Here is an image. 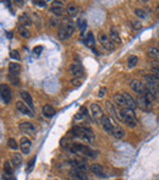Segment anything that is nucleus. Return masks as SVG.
<instances>
[{"label": "nucleus", "instance_id": "obj_47", "mask_svg": "<svg viewBox=\"0 0 159 180\" xmlns=\"http://www.w3.org/2000/svg\"><path fill=\"white\" fill-rule=\"evenodd\" d=\"M157 90H158V93H159V83L157 85Z\"/></svg>", "mask_w": 159, "mask_h": 180}, {"label": "nucleus", "instance_id": "obj_43", "mask_svg": "<svg viewBox=\"0 0 159 180\" xmlns=\"http://www.w3.org/2000/svg\"><path fill=\"white\" fill-rule=\"evenodd\" d=\"M34 161H36V158H33L32 161H29V163H28V167H27V172H31V169L33 168V166H34Z\"/></svg>", "mask_w": 159, "mask_h": 180}, {"label": "nucleus", "instance_id": "obj_13", "mask_svg": "<svg viewBox=\"0 0 159 180\" xmlns=\"http://www.w3.org/2000/svg\"><path fill=\"white\" fill-rule=\"evenodd\" d=\"M20 148L25 154H28L31 151V141L27 137H22L20 140Z\"/></svg>", "mask_w": 159, "mask_h": 180}, {"label": "nucleus", "instance_id": "obj_19", "mask_svg": "<svg viewBox=\"0 0 159 180\" xmlns=\"http://www.w3.org/2000/svg\"><path fill=\"white\" fill-rule=\"evenodd\" d=\"M70 72L75 77H80L82 74H83V69L80 64H72L71 68H70Z\"/></svg>", "mask_w": 159, "mask_h": 180}, {"label": "nucleus", "instance_id": "obj_15", "mask_svg": "<svg viewBox=\"0 0 159 180\" xmlns=\"http://www.w3.org/2000/svg\"><path fill=\"white\" fill-rule=\"evenodd\" d=\"M20 96L22 98V100L25 102V104H27L29 108L33 111V99L31 97V95H29L27 91H21L20 92Z\"/></svg>", "mask_w": 159, "mask_h": 180}, {"label": "nucleus", "instance_id": "obj_12", "mask_svg": "<svg viewBox=\"0 0 159 180\" xmlns=\"http://www.w3.org/2000/svg\"><path fill=\"white\" fill-rule=\"evenodd\" d=\"M20 130L25 134H33L36 131V126L32 124V123H28V121H25V123H21L20 124Z\"/></svg>", "mask_w": 159, "mask_h": 180}, {"label": "nucleus", "instance_id": "obj_29", "mask_svg": "<svg viewBox=\"0 0 159 180\" xmlns=\"http://www.w3.org/2000/svg\"><path fill=\"white\" fill-rule=\"evenodd\" d=\"M66 11H67V14L70 15V16H75V15H77V13H78V8L76 5H73V4H70V5H67Z\"/></svg>", "mask_w": 159, "mask_h": 180}, {"label": "nucleus", "instance_id": "obj_35", "mask_svg": "<svg viewBox=\"0 0 159 180\" xmlns=\"http://www.w3.org/2000/svg\"><path fill=\"white\" fill-rule=\"evenodd\" d=\"M77 25H78V28L81 29V32H83L87 27V22L85 18H80L78 21H77Z\"/></svg>", "mask_w": 159, "mask_h": 180}, {"label": "nucleus", "instance_id": "obj_41", "mask_svg": "<svg viewBox=\"0 0 159 180\" xmlns=\"http://www.w3.org/2000/svg\"><path fill=\"white\" fill-rule=\"evenodd\" d=\"M71 83H72L75 87H78L80 85H82V80H81V79H75V80H72Z\"/></svg>", "mask_w": 159, "mask_h": 180}, {"label": "nucleus", "instance_id": "obj_18", "mask_svg": "<svg viewBox=\"0 0 159 180\" xmlns=\"http://www.w3.org/2000/svg\"><path fill=\"white\" fill-rule=\"evenodd\" d=\"M70 175L76 180H88V177H87L86 173L81 172V170H77V169H72V172L70 173Z\"/></svg>", "mask_w": 159, "mask_h": 180}, {"label": "nucleus", "instance_id": "obj_25", "mask_svg": "<svg viewBox=\"0 0 159 180\" xmlns=\"http://www.w3.org/2000/svg\"><path fill=\"white\" fill-rule=\"evenodd\" d=\"M21 163H22V156L20 153H15L12 156V158H11V164L15 168H17V167L21 166Z\"/></svg>", "mask_w": 159, "mask_h": 180}, {"label": "nucleus", "instance_id": "obj_20", "mask_svg": "<svg viewBox=\"0 0 159 180\" xmlns=\"http://www.w3.org/2000/svg\"><path fill=\"white\" fill-rule=\"evenodd\" d=\"M91 172L93 173V174H96V175H99V177H105V174H104V169H103V167L101 164H97V163H93L92 166H91Z\"/></svg>", "mask_w": 159, "mask_h": 180}, {"label": "nucleus", "instance_id": "obj_2", "mask_svg": "<svg viewBox=\"0 0 159 180\" xmlns=\"http://www.w3.org/2000/svg\"><path fill=\"white\" fill-rule=\"evenodd\" d=\"M117 118H119L121 121L126 123V125H129L131 127L136 126V124H137V119H136V116H135V113H133V111L129 109V108L120 109L119 113H117Z\"/></svg>", "mask_w": 159, "mask_h": 180}, {"label": "nucleus", "instance_id": "obj_36", "mask_svg": "<svg viewBox=\"0 0 159 180\" xmlns=\"http://www.w3.org/2000/svg\"><path fill=\"white\" fill-rule=\"evenodd\" d=\"M7 146H9L11 150H17V148H18V145H17V142L15 141V139L7 140Z\"/></svg>", "mask_w": 159, "mask_h": 180}, {"label": "nucleus", "instance_id": "obj_38", "mask_svg": "<svg viewBox=\"0 0 159 180\" xmlns=\"http://www.w3.org/2000/svg\"><path fill=\"white\" fill-rule=\"evenodd\" d=\"M42 52H43V48H42L41 45H38V47H34V48H33V53H34L36 55H39Z\"/></svg>", "mask_w": 159, "mask_h": 180}, {"label": "nucleus", "instance_id": "obj_7", "mask_svg": "<svg viewBox=\"0 0 159 180\" xmlns=\"http://www.w3.org/2000/svg\"><path fill=\"white\" fill-rule=\"evenodd\" d=\"M99 41H101V44L107 49V50H114V43L112 42V39L107 36V34H104V33H101L99 34Z\"/></svg>", "mask_w": 159, "mask_h": 180}, {"label": "nucleus", "instance_id": "obj_28", "mask_svg": "<svg viewBox=\"0 0 159 180\" xmlns=\"http://www.w3.org/2000/svg\"><path fill=\"white\" fill-rule=\"evenodd\" d=\"M147 54H148V56H151V58H153V59H159V48L151 47V48L147 50Z\"/></svg>", "mask_w": 159, "mask_h": 180}, {"label": "nucleus", "instance_id": "obj_32", "mask_svg": "<svg viewBox=\"0 0 159 180\" xmlns=\"http://www.w3.org/2000/svg\"><path fill=\"white\" fill-rule=\"evenodd\" d=\"M87 115V111H86V108L85 107H82L80 111H78V113L76 114V116H75V119L76 120H78V119H83L85 116Z\"/></svg>", "mask_w": 159, "mask_h": 180}, {"label": "nucleus", "instance_id": "obj_27", "mask_svg": "<svg viewBox=\"0 0 159 180\" xmlns=\"http://www.w3.org/2000/svg\"><path fill=\"white\" fill-rule=\"evenodd\" d=\"M112 42L114 43V44H120L121 43V38H120V36H119V33L116 32L115 29H112L110 31V37H109Z\"/></svg>", "mask_w": 159, "mask_h": 180}, {"label": "nucleus", "instance_id": "obj_16", "mask_svg": "<svg viewBox=\"0 0 159 180\" xmlns=\"http://www.w3.org/2000/svg\"><path fill=\"white\" fill-rule=\"evenodd\" d=\"M114 102H115V104L117 107H120L121 109H125V108H127V105H126V102H125V98L122 95H120V93H116L114 95Z\"/></svg>", "mask_w": 159, "mask_h": 180}, {"label": "nucleus", "instance_id": "obj_21", "mask_svg": "<svg viewBox=\"0 0 159 180\" xmlns=\"http://www.w3.org/2000/svg\"><path fill=\"white\" fill-rule=\"evenodd\" d=\"M20 71H21V66H20L17 63H11V64H10V66H9V72H10V75H12V76H18Z\"/></svg>", "mask_w": 159, "mask_h": 180}, {"label": "nucleus", "instance_id": "obj_39", "mask_svg": "<svg viewBox=\"0 0 159 180\" xmlns=\"http://www.w3.org/2000/svg\"><path fill=\"white\" fill-rule=\"evenodd\" d=\"M10 58H11V59H15V60H18V59H20V55H18L17 50H12V52L10 53Z\"/></svg>", "mask_w": 159, "mask_h": 180}, {"label": "nucleus", "instance_id": "obj_45", "mask_svg": "<svg viewBox=\"0 0 159 180\" xmlns=\"http://www.w3.org/2000/svg\"><path fill=\"white\" fill-rule=\"evenodd\" d=\"M2 180H15L12 178V175H6V174H4L2 175Z\"/></svg>", "mask_w": 159, "mask_h": 180}, {"label": "nucleus", "instance_id": "obj_10", "mask_svg": "<svg viewBox=\"0 0 159 180\" xmlns=\"http://www.w3.org/2000/svg\"><path fill=\"white\" fill-rule=\"evenodd\" d=\"M50 13L55 15L57 17H60L64 14V9H62V3L61 1H53V6L50 9Z\"/></svg>", "mask_w": 159, "mask_h": 180}, {"label": "nucleus", "instance_id": "obj_11", "mask_svg": "<svg viewBox=\"0 0 159 180\" xmlns=\"http://www.w3.org/2000/svg\"><path fill=\"white\" fill-rule=\"evenodd\" d=\"M70 164L72 166L73 169H77V170H81V172H85L86 173L88 170V167L83 161H78V159H72L70 161Z\"/></svg>", "mask_w": 159, "mask_h": 180}, {"label": "nucleus", "instance_id": "obj_3", "mask_svg": "<svg viewBox=\"0 0 159 180\" xmlns=\"http://www.w3.org/2000/svg\"><path fill=\"white\" fill-rule=\"evenodd\" d=\"M73 32H75V25L70 21H65L58 31L59 38L60 39H67L69 37L72 36Z\"/></svg>", "mask_w": 159, "mask_h": 180}, {"label": "nucleus", "instance_id": "obj_44", "mask_svg": "<svg viewBox=\"0 0 159 180\" xmlns=\"http://www.w3.org/2000/svg\"><path fill=\"white\" fill-rule=\"evenodd\" d=\"M59 23H60V22H59V20H55V18L50 20V25H52V26H54V27H55V26H58Z\"/></svg>", "mask_w": 159, "mask_h": 180}, {"label": "nucleus", "instance_id": "obj_26", "mask_svg": "<svg viewBox=\"0 0 159 180\" xmlns=\"http://www.w3.org/2000/svg\"><path fill=\"white\" fill-rule=\"evenodd\" d=\"M113 135L115 136L117 140L122 139L125 136V130L120 126H114V131H113Z\"/></svg>", "mask_w": 159, "mask_h": 180}, {"label": "nucleus", "instance_id": "obj_1", "mask_svg": "<svg viewBox=\"0 0 159 180\" xmlns=\"http://www.w3.org/2000/svg\"><path fill=\"white\" fill-rule=\"evenodd\" d=\"M71 134L75 137H78V139L83 140L86 142L92 143L94 141V134H93L92 129H89L87 126H75L71 130Z\"/></svg>", "mask_w": 159, "mask_h": 180}, {"label": "nucleus", "instance_id": "obj_24", "mask_svg": "<svg viewBox=\"0 0 159 180\" xmlns=\"http://www.w3.org/2000/svg\"><path fill=\"white\" fill-rule=\"evenodd\" d=\"M18 21H20V23H21V26H23V27H26V26H29L31 23H32V20L29 18V16L27 14H22L20 17H18Z\"/></svg>", "mask_w": 159, "mask_h": 180}, {"label": "nucleus", "instance_id": "obj_40", "mask_svg": "<svg viewBox=\"0 0 159 180\" xmlns=\"http://www.w3.org/2000/svg\"><path fill=\"white\" fill-rule=\"evenodd\" d=\"M33 4H36L37 6H41V8H45L47 6V3L45 1H38V0H34Z\"/></svg>", "mask_w": 159, "mask_h": 180}, {"label": "nucleus", "instance_id": "obj_30", "mask_svg": "<svg viewBox=\"0 0 159 180\" xmlns=\"http://www.w3.org/2000/svg\"><path fill=\"white\" fill-rule=\"evenodd\" d=\"M18 33H20V36L23 37V38H28L29 34H31L28 29L26 27H23V26H20V27H18Z\"/></svg>", "mask_w": 159, "mask_h": 180}, {"label": "nucleus", "instance_id": "obj_34", "mask_svg": "<svg viewBox=\"0 0 159 180\" xmlns=\"http://www.w3.org/2000/svg\"><path fill=\"white\" fill-rule=\"evenodd\" d=\"M135 14H136V16L137 17H140V18H147V13H146L143 9H136L135 10Z\"/></svg>", "mask_w": 159, "mask_h": 180}, {"label": "nucleus", "instance_id": "obj_46", "mask_svg": "<svg viewBox=\"0 0 159 180\" xmlns=\"http://www.w3.org/2000/svg\"><path fill=\"white\" fill-rule=\"evenodd\" d=\"M133 27H135V28H140L141 26H138V22H133Z\"/></svg>", "mask_w": 159, "mask_h": 180}, {"label": "nucleus", "instance_id": "obj_22", "mask_svg": "<svg viewBox=\"0 0 159 180\" xmlns=\"http://www.w3.org/2000/svg\"><path fill=\"white\" fill-rule=\"evenodd\" d=\"M82 41L85 42L88 47H93V45H94V37H93V33H92V32H88L86 34H83Z\"/></svg>", "mask_w": 159, "mask_h": 180}, {"label": "nucleus", "instance_id": "obj_17", "mask_svg": "<svg viewBox=\"0 0 159 180\" xmlns=\"http://www.w3.org/2000/svg\"><path fill=\"white\" fill-rule=\"evenodd\" d=\"M122 96L125 98V102H126V105H127V108L131 109V111H133L136 107H137V103H136V100L133 99V98L131 97L129 93H122Z\"/></svg>", "mask_w": 159, "mask_h": 180}, {"label": "nucleus", "instance_id": "obj_33", "mask_svg": "<svg viewBox=\"0 0 159 180\" xmlns=\"http://www.w3.org/2000/svg\"><path fill=\"white\" fill-rule=\"evenodd\" d=\"M138 63V59H137V56L132 55L129 58V60H127V65H129V68H133V66H136V64Z\"/></svg>", "mask_w": 159, "mask_h": 180}, {"label": "nucleus", "instance_id": "obj_5", "mask_svg": "<svg viewBox=\"0 0 159 180\" xmlns=\"http://www.w3.org/2000/svg\"><path fill=\"white\" fill-rule=\"evenodd\" d=\"M11 90L7 85H0V97L5 103H10L11 100Z\"/></svg>", "mask_w": 159, "mask_h": 180}, {"label": "nucleus", "instance_id": "obj_6", "mask_svg": "<svg viewBox=\"0 0 159 180\" xmlns=\"http://www.w3.org/2000/svg\"><path fill=\"white\" fill-rule=\"evenodd\" d=\"M101 123H102L103 129H104L108 134H113V131H114V125H113L112 119H110L108 115H103V118L101 119Z\"/></svg>", "mask_w": 159, "mask_h": 180}, {"label": "nucleus", "instance_id": "obj_31", "mask_svg": "<svg viewBox=\"0 0 159 180\" xmlns=\"http://www.w3.org/2000/svg\"><path fill=\"white\" fill-rule=\"evenodd\" d=\"M4 174L6 175H12V167H11V163L10 162H5L4 164Z\"/></svg>", "mask_w": 159, "mask_h": 180}, {"label": "nucleus", "instance_id": "obj_8", "mask_svg": "<svg viewBox=\"0 0 159 180\" xmlns=\"http://www.w3.org/2000/svg\"><path fill=\"white\" fill-rule=\"evenodd\" d=\"M130 86H131V88H132L135 92H137L140 96H142L146 92L145 83H142L141 81H138V80H132L130 82Z\"/></svg>", "mask_w": 159, "mask_h": 180}, {"label": "nucleus", "instance_id": "obj_14", "mask_svg": "<svg viewBox=\"0 0 159 180\" xmlns=\"http://www.w3.org/2000/svg\"><path fill=\"white\" fill-rule=\"evenodd\" d=\"M136 103H137V105H138L141 109H143V111H149L151 107H152V103H149L143 96H140Z\"/></svg>", "mask_w": 159, "mask_h": 180}, {"label": "nucleus", "instance_id": "obj_23", "mask_svg": "<svg viewBox=\"0 0 159 180\" xmlns=\"http://www.w3.org/2000/svg\"><path fill=\"white\" fill-rule=\"evenodd\" d=\"M54 114H55V109L52 105L47 104L43 107V115L45 118H52V116H54Z\"/></svg>", "mask_w": 159, "mask_h": 180}, {"label": "nucleus", "instance_id": "obj_37", "mask_svg": "<svg viewBox=\"0 0 159 180\" xmlns=\"http://www.w3.org/2000/svg\"><path fill=\"white\" fill-rule=\"evenodd\" d=\"M9 81L14 83L15 86H18V83H20L18 76H12V75H9Z\"/></svg>", "mask_w": 159, "mask_h": 180}, {"label": "nucleus", "instance_id": "obj_9", "mask_svg": "<svg viewBox=\"0 0 159 180\" xmlns=\"http://www.w3.org/2000/svg\"><path fill=\"white\" fill-rule=\"evenodd\" d=\"M16 108H17V111H21L22 114H26V115H28V116H31V118H33V116H34L33 111H31L28 105H27V104H25V103H23V102H21V100L16 102Z\"/></svg>", "mask_w": 159, "mask_h": 180}, {"label": "nucleus", "instance_id": "obj_4", "mask_svg": "<svg viewBox=\"0 0 159 180\" xmlns=\"http://www.w3.org/2000/svg\"><path fill=\"white\" fill-rule=\"evenodd\" d=\"M89 115L94 121H99L103 118V109L98 104H92L89 109Z\"/></svg>", "mask_w": 159, "mask_h": 180}, {"label": "nucleus", "instance_id": "obj_42", "mask_svg": "<svg viewBox=\"0 0 159 180\" xmlns=\"http://www.w3.org/2000/svg\"><path fill=\"white\" fill-rule=\"evenodd\" d=\"M105 92H107V88L105 87H102L101 90L98 91V97H104V95H105Z\"/></svg>", "mask_w": 159, "mask_h": 180}]
</instances>
